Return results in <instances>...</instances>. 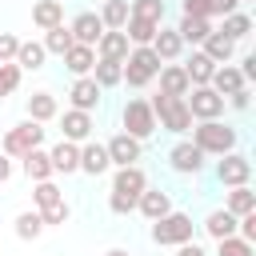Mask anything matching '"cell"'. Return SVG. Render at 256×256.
<instances>
[{"label":"cell","instance_id":"6da1fadb","mask_svg":"<svg viewBox=\"0 0 256 256\" xmlns=\"http://www.w3.org/2000/svg\"><path fill=\"white\" fill-rule=\"evenodd\" d=\"M148 188V176H144V168L140 164H128V168H116V176H112V196H108V208L116 212V216H128V212H136V200H140V192Z\"/></svg>","mask_w":256,"mask_h":256},{"label":"cell","instance_id":"7a4b0ae2","mask_svg":"<svg viewBox=\"0 0 256 256\" xmlns=\"http://www.w3.org/2000/svg\"><path fill=\"white\" fill-rule=\"evenodd\" d=\"M236 140L240 132L224 120H196L192 124V144L204 152V156H224V152H236Z\"/></svg>","mask_w":256,"mask_h":256},{"label":"cell","instance_id":"3957f363","mask_svg":"<svg viewBox=\"0 0 256 256\" xmlns=\"http://www.w3.org/2000/svg\"><path fill=\"white\" fill-rule=\"evenodd\" d=\"M148 108H152V116H156V128H164V132H176V136L192 132V112H188V104H184V100L156 92V96L148 100Z\"/></svg>","mask_w":256,"mask_h":256},{"label":"cell","instance_id":"277c9868","mask_svg":"<svg viewBox=\"0 0 256 256\" xmlns=\"http://www.w3.org/2000/svg\"><path fill=\"white\" fill-rule=\"evenodd\" d=\"M164 64L156 60V52L152 48H132L128 52V60L120 64V84H128V88H144V84H152L156 80V72H160Z\"/></svg>","mask_w":256,"mask_h":256},{"label":"cell","instance_id":"5b68a950","mask_svg":"<svg viewBox=\"0 0 256 256\" xmlns=\"http://www.w3.org/2000/svg\"><path fill=\"white\" fill-rule=\"evenodd\" d=\"M192 240V216L188 212H168V216H160V220H152V244H160V248H180V244H188Z\"/></svg>","mask_w":256,"mask_h":256},{"label":"cell","instance_id":"8992f818","mask_svg":"<svg viewBox=\"0 0 256 256\" xmlns=\"http://www.w3.org/2000/svg\"><path fill=\"white\" fill-rule=\"evenodd\" d=\"M40 144H44V124L24 120V124H16V128H8V132H4L0 152H4L8 160H20V156H28V152H32V148H40Z\"/></svg>","mask_w":256,"mask_h":256},{"label":"cell","instance_id":"52a82bcc","mask_svg":"<svg viewBox=\"0 0 256 256\" xmlns=\"http://www.w3.org/2000/svg\"><path fill=\"white\" fill-rule=\"evenodd\" d=\"M120 124H124V132H128L132 140H140V144L156 132V116H152L148 100H128L124 112H120Z\"/></svg>","mask_w":256,"mask_h":256},{"label":"cell","instance_id":"ba28073f","mask_svg":"<svg viewBox=\"0 0 256 256\" xmlns=\"http://www.w3.org/2000/svg\"><path fill=\"white\" fill-rule=\"evenodd\" d=\"M216 180H220L224 188L248 184V180H252V160H248L244 152H224V156L216 160Z\"/></svg>","mask_w":256,"mask_h":256},{"label":"cell","instance_id":"9c48e42d","mask_svg":"<svg viewBox=\"0 0 256 256\" xmlns=\"http://www.w3.org/2000/svg\"><path fill=\"white\" fill-rule=\"evenodd\" d=\"M184 104H188L192 120H220V116H224V96H216L208 84H204V88H188Z\"/></svg>","mask_w":256,"mask_h":256},{"label":"cell","instance_id":"30bf717a","mask_svg":"<svg viewBox=\"0 0 256 256\" xmlns=\"http://www.w3.org/2000/svg\"><path fill=\"white\" fill-rule=\"evenodd\" d=\"M92 132H96L92 112H76V108H68V112L60 116V140H68V144H84V140H92Z\"/></svg>","mask_w":256,"mask_h":256},{"label":"cell","instance_id":"8fae6325","mask_svg":"<svg viewBox=\"0 0 256 256\" xmlns=\"http://www.w3.org/2000/svg\"><path fill=\"white\" fill-rule=\"evenodd\" d=\"M168 164H172V172H180V176H196V172L204 168V152H200L192 140H176V144L168 148Z\"/></svg>","mask_w":256,"mask_h":256},{"label":"cell","instance_id":"7c38bea8","mask_svg":"<svg viewBox=\"0 0 256 256\" xmlns=\"http://www.w3.org/2000/svg\"><path fill=\"white\" fill-rule=\"evenodd\" d=\"M104 148H108V164H116V168L136 164V160H140V152H144V148H140V140H132L128 132H116Z\"/></svg>","mask_w":256,"mask_h":256},{"label":"cell","instance_id":"4fadbf2b","mask_svg":"<svg viewBox=\"0 0 256 256\" xmlns=\"http://www.w3.org/2000/svg\"><path fill=\"white\" fill-rule=\"evenodd\" d=\"M128 52H132V44H128V36H124V32H104V36L96 40V60L124 64V60H128Z\"/></svg>","mask_w":256,"mask_h":256},{"label":"cell","instance_id":"5bb4252c","mask_svg":"<svg viewBox=\"0 0 256 256\" xmlns=\"http://www.w3.org/2000/svg\"><path fill=\"white\" fill-rule=\"evenodd\" d=\"M68 32H72V40H76V44L96 48V40L104 36V24H100V16H96V12H80V16L68 24Z\"/></svg>","mask_w":256,"mask_h":256},{"label":"cell","instance_id":"9a60e30c","mask_svg":"<svg viewBox=\"0 0 256 256\" xmlns=\"http://www.w3.org/2000/svg\"><path fill=\"white\" fill-rule=\"evenodd\" d=\"M208 88L216 92V96H232V92H240V88H248L244 84V76H240V68L236 64H216V72H212V80H208Z\"/></svg>","mask_w":256,"mask_h":256},{"label":"cell","instance_id":"2e32d148","mask_svg":"<svg viewBox=\"0 0 256 256\" xmlns=\"http://www.w3.org/2000/svg\"><path fill=\"white\" fill-rule=\"evenodd\" d=\"M68 100H72L76 112H92V108L100 104V88H96V80H92V76H76L72 88H68Z\"/></svg>","mask_w":256,"mask_h":256},{"label":"cell","instance_id":"e0dca14e","mask_svg":"<svg viewBox=\"0 0 256 256\" xmlns=\"http://www.w3.org/2000/svg\"><path fill=\"white\" fill-rule=\"evenodd\" d=\"M112 164H108V148L100 144V140H84L80 144V172H88V176H104Z\"/></svg>","mask_w":256,"mask_h":256},{"label":"cell","instance_id":"ac0fdd59","mask_svg":"<svg viewBox=\"0 0 256 256\" xmlns=\"http://www.w3.org/2000/svg\"><path fill=\"white\" fill-rule=\"evenodd\" d=\"M48 160H52V172L72 176V172H80V144H68V140L52 144L48 148Z\"/></svg>","mask_w":256,"mask_h":256},{"label":"cell","instance_id":"d6986e66","mask_svg":"<svg viewBox=\"0 0 256 256\" xmlns=\"http://www.w3.org/2000/svg\"><path fill=\"white\" fill-rule=\"evenodd\" d=\"M136 208H140V216L160 220V216H168V212H172V196H168L164 188H144V192H140V200H136Z\"/></svg>","mask_w":256,"mask_h":256},{"label":"cell","instance_id":"ffe728a7","mask_svg":"<svg viewBox=\"0 0 256 256\" xmlns=\"http://www.w3.org/2000/svg\"><path fill=\"white\" fill-rule=\"evenodd\" d=\"M152 52H156V60L160 64H168V60H176L180 52H184V40L176 36V28H160L156 36H152V44H148Z\"/></svg>","mask_w":256,"mask_h":256},{"label":"cell","instance_id":"44dd1931","mask_svg":"<svg viewBox=\"0 0 256 256\" xmlns=\"http://www.w3.org/2000/svg\"><path fill=\"white\" fill-rule=\"evenodd\" d=\"M200 52H204V56H208L212 64H228V60L236 56V44H232V40H228L224 32H216V28H212V32L204 36V44H200Z\"/></svg>","mask_w":256,"mask_h":256},{"label":"cell","instance_id":"7402d4cb","mask_svg":"<svg viewBox=\"0 0 256 256\" xmlns=\"http://www.w3.org/2000/svg\"><path fill=\"white\" fill-rule=\"evenodd\" d=\"M44 60H48V52H44V44L40 40H20V48H16V68L20 72H40L44 68Z\"/></svg>","mask_w":256,"mask_h":256},{"label":"cell","instance_id":"603a6c76","mask_svg":"<svg viewBox=\"0 0 256 256\" xmlns=\"http://www.w3.org/2000/svg\"><path fill=\"white\" fill-rule=\"evenodd\" d=\"M64 68L72 72V76H92V64H96V48H88V44H72L64 56Z\"/></svg>","mask_w":256,"mask_h":256},{"label":"cell","instance_id":"cb8c5ba5","mask_svg":"<svg viewBox=\"0 0 256 256\" xmlns=\"http://www.w3.org/2000/svg\"><path fill=\"white\" fill-rule=\"evenodd\" d=\"M156 76H160V92H164V96H176V100H184V96H188V88H192L180 64H164Z\"/></svg>","mask_w":256,"mask_h":256},{"label":"cell","instance_id":"d4e9b609","mask_svg":"<svg viewBox=\"0 0 256 256\" xmlns=\"http://www.w3.org/2000/svg\"><path fill=\"white\" fill-rule=\"evenodd\" d=\"M180 68H184V76H188V84H192V88H204V84L212 80V72H216V64H212L200 48H196V52L188 56V64H180Z\"/></svg>","mask_w":256,"mask_h":256},{"label":"cell","instance_id":"484cf974","mask_svg":"<svg viewBox=\"0 0 256 256\" xmlns=\"http://www.w3.org/2000/svg\"><path fill=\"white\" fill-rule=\"evenodd\" d=\"M56 116H60V104H56L52 92H32V96H28V120L48 124V120H56Z\"/></svg>","mask_w":256,"mask_h":256},{"label":"cell","instance_id":"4316f807","mask_svg":"<svg viewBox=\"0 0 256 256\" xmlns=\"http://www.w3.org/2000/svg\"><path fill=\"white\" fill-rule=\"evenodd\" d=\"M24 160V176L32 180V184H40V180H52L56 172H52V160H48V152L44 148H32L28 156H20Z\"/></svg>","mask_w":256,"mask_h":256},{"label":"cell","instance_id":"83f0119b","mask_svg":"<svg viewBox=\"0 0 256 256\" xmlns=\"http://www.w3.org/2000/svg\"><path fill=\"white\" fill-rule=\"evenodd\" d=\"M224 212H232V216H248V212H256V192H252L248 184L228 188V192H224Z\"/></svg>","mask_w":256,"mask_h":256},{"label":"cell","instance_id":"f1b7e54d","mask_svg":"<svg viewBox=\"0 0 256 256\" xmlns=\"http://www.w3.org/2000/svg\"><path fill=\"white\" fill-rule=\"evenodd\" d=\"M32 24L36 28H56V24H64V4L60 0H40V4H32Z\"/></svg>","mask_w":256,"mask_h":256},{"label":"cell","instance_id":"f546056e","mask_svg":"<svg viewBox=\"0 0 256 256\" xmlns=\"http://www.w3.org/2000/svg\"><path fill=\"white\" fill-rule=\"evenodd\" d=\"M204 232H208L212 240H228V236H236V216L224 212V208H216V212L204 216Z\"/></svg>","mask_w":256,"mask_h":256},{"label":"cell","instance_id":"4dcf8cb0","mask_svg":"<svg viewBox=\"0 0 256 256\" xmlns=\"http://www.w3.org/2000/svg\"><path fill=\"white\" fill-rule=\"evenodd\" d=\"M96 16H100L104 32H124V24H128V0H104V8Z\"/></svg>","mask_w":256,"mask_h":256},{"label":"cell","instance_id":"1f68e13d","mask_svg":"<svg viewBox=\"0 0 256 256\" xmlns=\"http://www.w3.org/2000/svg\"><path fill=\"white\" fill-rule=\"evenodd\" d=\"M208 32H212V20H200V16H180V24H176V36L184 44H204Z\"/></svg>","mask_w":256,"mask_h":256},{"label":"cell","instance_id":"d6a6232c","mask_svg":"<svg viewBox=\"0 0 256 256\" xmlns=\"http://www.w3.org/2000/svg\"><path fill=\"white\" fill-rule=\"evenodd\" d=\"M156 32H160V24H148V20H136V16H128V24H124V36H128L132 48H148Z\"/></svg>","mask_w":256,"mask_h":256},{"label":"cell","instance_id":"836d02e7","mask_svg":"<svg viewBox=\"0 0 256 256\" xmlns=\"http://www.w3.org/2000/svg\"><path fill=\"white\" fill-rule=\"evenodd\" d=\"M216 32H224L232 44H240L244 36H252V16H248V12H232V16H224V24H220Z\"/></svg>","mask_w":256,"mask_h":256},{"label":"cell","instance_id":"e575fe53","mask_svg":"<svg viewBox=\"0 0 256 256\" xmlns=\"http://www.w3.org/2000/svg\"><path fill=\"white\" fill-rule=\"evenodd\" d=\"M40 44H44V52H48V56H64L76 40H72L68 24H56V28H48V32H44V40H40Z\"/></svg>","mask_w":256,"mask_h":256},{"label":"cell","instance_id":"d590c367","mask_svg":"<svg viewBox=\"0 0 256 256\" xmlns=\"http://www.w3.org/2000/svg\"><path fill=\"white\" fill-rule=\"evenodd\" d=\"M128 16L148 20V24H164V0H128Z\"/></svg>","mask_w":256,"mask_h":256},{"label":"cell","instance_id":"8d00e7d4","mask_svg":"<svg viewBox=\"0 0 256 256\" xmlns=\"http://www.w3.org/2000/svg\"><path fill=\"white\" fill-rule=\"evenodd\" d=\"M120 76H124V72H120V64H108V60H96V64H92V80H96V88H100V92H104V88H116V84H120Z\"/></svg>","mask_w":256,"mask_h":256},{"label":"cell","instance_id":"74e56055","mask_svg":"<svg viewBox=\"0 0 256 256\" xmlns=\"http://www.w3.org/2000/svg\"><path fill=\"white\" fill-rule=\"evenodd\" d=\"M56 200H64V192H60L56 180H40V184L32 188V204H36V212L48 208V204H56Z\"/></svg>","mask_w":256,"mask_h":256},{"label":"cell","instance_id":"f35d334b","mask_svg":"<svg viewBox=\"0 0 256 256\" xmlns=\"http://www.w3.org/2000/svg\"><path fill=\"white\" fill-rule=\"evenodd\" d=\"M40 232H44V220H40V212H36V208L16 216V236H20V240H36Z\"/></svg>","mask_w":256,"mask_h":256},{"label":"cell","instance_id":"ab89813d","mask_svg":"<svg viewBox=\"0 0 256 256\" xmlns=\"http://www.w3.org/2000/svg\"><path fill=\"white\" fill-rule=\"evenodd\" d=\"M216 256H256V244H248L240 236H228V240H216Z\"/></svg>","mask_w":256,"mask_h":256},{"label":"cell","instance_id":"60d3db41","mask_svg":"<svg viewBox=\"0 0 256 256\" xmlns=\"http://www.w3.org/2000/svg\"><path fill=\"white\" fill-rule=\"evenodd\" d=\"M68 216H72V208H68V200H56V204H48V208H40V220H44V228H48V224H68Z\"/></svg>","mask_w":256,"mask_h":256},{"label":"cell","instance_id":"b9f144b4","mask_svg":"<svg viewBox=\"0 0 256 256\" xmlns=\"http://www.w3.org/2000/svg\"><path fill=\"white\" fill-rule=\"evenodd\" d=\"M20 76H24V72H20L16 64H0V100L12 96V92L20 88Z\"/></svg>","mask_w":256,"mask_h":256},{"label":"cell","instance_id":"7bdbcfd3","mask_svg":"<svg viewBox=\"0 0 256 256\" xmlns=\"http://www.w3.org/2000/svg\"><path fill=\"white\" fill-rule=\"evenodd\" d=\"M16 48H20V40L12 32H0V64H12L16 60Z\"/></svg>","mask_w":256,"mask_h":256},{"label":"cell","instance_id":"ee69618b","mask_svg":"<svg viewBox=\"0 0 256 256\" xmlns=\"http://www.w3.org/2000/svg\"><path fill=\"white\" fill-rule=\"evenodd\" d=\"M212 0H184V16H200V20H212Z\"/></svg>","mask_w":256,"mask_h":256},{"label":"cell","instance_id":"f6af8a7d","mask_svg":"<svg viewBox=\"0 0 256 256\" xmlns=\"http://www.w3.org/2000/svg\"><path fill=\"white\" fill-rule=\"evenodd\" d=\"M224 104H232L236 112H248V108H252V92H248V88H240V92H232Z\"/></svg>","mask_w":256,"mask_h":256},{"label":"cell","instance_id":"bcb514c9","mask_svg":"<svg viewBox=\"0 0 256 256\" xmlns=\"http://www.w3.org/2000/svg\"><path fill=\"white\" fill-rule=\"evenodd\" d=\"M232 12H240V0H212V12H208V16H220V20H224V16H232Z\"/></svg>","mask_w":256,"mask_h":256},{"label":"cell","instance_id":"7dc6e473","mask_svg":"<svg viewBox=\"0 0 256 256\" xmlns=\"http://www.w3.org/2000/svg\"><path fill=\"white\" fill-rule=\"evenodd\" d=\"M240 76H244V84H252V80H256V56H252V52H244V56H240Z\"/></svg>","mask_w":256,"mask_h":256},{"label":"cell","instance_id":"c3c4849f","mask_svg":"<svg viewBox=\"0 0 256 256\" xmlns=\"http://www.w3.org/2000/svg\"><path fill=\"white\" fill-rule=\"evenodd\" d=\"M176 256H208V252H204L196 240H188V244H180V248H176Z\"/></svg>","mask_w":256,"mask_h":256},{"label":"cell","instance_id":"681fc988","mask_svg":"<svg viewBox=\"0 0 256 256\" xmlns=\"http://www.w3.org/2000/svg\"><path fill=\"white\" fill-rule=\"evenodd\" d=\"M8 180H12V160L0 152V184H8Z\"/></svg>","mask_w":256,"mask_h":256},{"label":"cell","instance_id":"f907efd6","mask_svg":"<svg viewBox=\"0 0 256 256\" xmlns=\"http://www.w3.org/2000/svg\"><path fill=\"white\" fill-rule=\"evenodd\" d=\"M104 256H132V252H124V248H108Z\"/></svg>","mask_w":256,"mask_h":256}]
</instances>
